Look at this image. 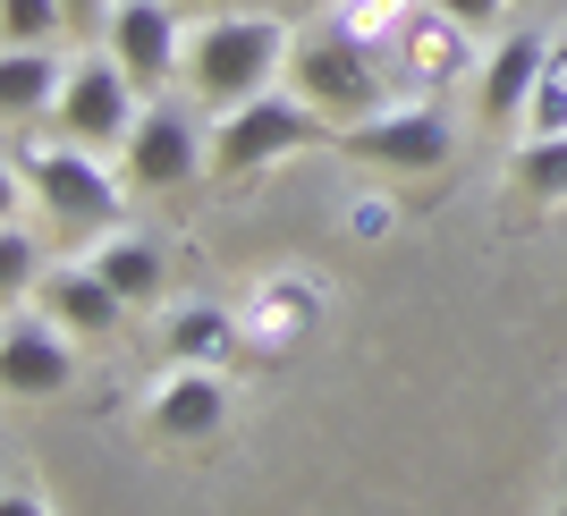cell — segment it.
Masks as SVG:
<instances>
[{
  "label": "cell",
  "instance_id": "cell-10",
  "mask_svg": "<svg viewBox=\"0 0 567 516\" xmlns=\"http://www.w3.org/2000/svg\"><path fill=\"white\" fill-rule=\"evenodd\" d=\"M76 339L60 322H51L34 297L25 306H9V322H0V381H9V399H60L76 381Z\"/></svg>",
  "mask_w": 567,
  "mask_h": 516
},
{
  "label": "cell",
  "instance_id": "cell-18",
  "mask_svg": "<svg viewBox=\"0 0 567 516\" xmlns=\"http://www.w3.org/2000/svg\"><path fill=\"white\" fill-rule=\"evenodd\" d=\"M322 18H331L339 34H355V43H373L381 60H390V51L406 43V25L424 18V0H331Z\"/></svg>",
  "mask_w": 567,
  "mask_h": 516
},
{
  "label": "cell",
  "instance_id": "cell-11",
  "mask_svg": "<svg viewBox=\"0 0 567 516\" xmlns=\"http://www.w3.org/2000/svg\"><path fill=\"white\" fill-rule=\"evenodd\" d=\"M543 69H550V34H534V25H517L508 43L483 51V69H474V111H483V127H525Z\"/></svg>",
  "mask_w": 567,
  "mask_h": 516
},
{
  "label": "cell",
  "instance_id": "cell-2",
  "mask_svg": "<svg viewBox=\"0 0 567 516\" xmlns=\"http://www.w3.org/2000/svg\"><path fill=\"white\" fill-rule=\"evenodd\" d=\"M9 178L34 195V211L51 229H69V237H102L127 211V169H111V153H85L69 136L25 144V127H9Z\"/></svg>",
  "mask_w": 567,
  "mask_h": 516
},
{
  "label": "cell",
  "instance_id": "cell-13",
  "mask_svg": "<svg viewBox=\"0 0 567 516\" xmlns=\"http://www.w3.org/2000/svg\"><path fill=\"white\" fill-rule=\"evenodd\" d=\"M313 313H322V280H306V271H271V280H255L237 297V330H246V348H262V355L297 348L313 330Z\"/></svg>",
  "mask_w": 567,
  "mask_h": 516
},
{
  "label": "cell",
  "instance_id": "cell-26",
  "mask_svg": "<svg viewBox=\"0 0 567 516\" xmlns=\"http://www.w3.org/2000/svg\"><path fill=\"white\" fill-rule=\"evenodd\" d=\"M0 516H51V508L25 492V483H9V492H0Z\"/></svg>",
  "mask_w": 567,
  "mask_h": 516
},
{
  "label": "cell",
  "instance_id": "cell-23",
  "mask_svg": "<svg viewBox=\"0 0 567 516\" xmlns=\"http://www.w3.org/2000/svg\"><path fill=\"white\" fill-rule=\"evenodd\" d=\"M399 229V204L390 195H355L348 204V237H364V246H381V237Z\"/></svg>",
  "mask_w": 567,
  "mask_h": 516
},
{
  "label": "cell",
  "instance_id": "cell-25",
  "mask_svg": "<svg viewBox=\"0 0 567 516\" xmlns=\"http://www.w3.org/2000/svg\"><path fill=\"white\" fill-rule=\"evenodd\" d=\"M432 9H450V18L474 25V34H492V25L508 18V0H432Z\"/></svg>",
  "mask_w": 567,
  "mask_h": 516
},
{
  "label": "cell",
  "instance_id": "cell-22",
  "mask_svg": "<svg viewBox=\"0 0 567 516\" xmlns=\"http://www.w3.org/2000/svg\"><path fill=\"white\" fill-rule=\"evenodd\" d=\"M0 43H69L60 0H0Z\"/></svg>",
  "mask_w": 567,
  "mask_h": 516
},
{
  "label": "cell",
  "instance_id": "cell-15",
  "mask_svg": "<svg viewBox=\"0 0 567 516\" xmlns=\"http://www.w3.org/2000/svg\"><path fill=\"white\" fill-rule=\"evenodd\" d=\"M69 43H0V118L9 127H34V118L60 111V85H69Z\"/></svg>",
  "mask_w": 567,
  "mask_h": 516
},
{
  "label": "cell",
  "instance_id": "cell-4",
  "mask_svg": "<svg viewBox=\"0 0 567 516\" xmlns=\"http://www.w3.org/2000/svg\"><path fill=\"white\" fill-rule=\"evenodd\" d=\"M322 136H339V127L297 85H271V94L237 102V111H213V178H262L271 162H297Z\"/></svg>",
  "mask_w": 567,
  "mask_h": 516
},
{
  "label": "cell",
  "instance_id": "cell-28",
  "mask_svg": "<svg viewBox=\"0 0 567 516\" xmlns=\"http://www.w3.org/2000/svg\"><path fill=\"white\" fill-rule=\"evenodd\" d=\"M306 9H331V0H306Z\"/></svg>",
  "mask_w": 567,
  "mask_h": 516
},
{
  "label": "cell",
  "instance_id": "cell-21",
  "mask_svg": "<svg viewBox=\"0 0 567 516\" xmlns=\"http://www.w3.org/2000/svg\"><path fill=\"white\" fill-rule=\"evenodd\" d=\"M517 136H567V34H550V69L534 85V111H525Z\"/></svg>",
  "mask_w": 567,
  "mask_h": 516
},
{
  "label": "cell",
  "instance_id": "cell-27",
  "mask_svg": "<svg viewBox=\"0 0 567 516\" xmlns=\"http://www.w3.org/2000/svg\"><path fill=\"white\" fill-rule=\"evenodd\" d=\"M187 9H204V18H220V9H255V0H187Z\"/></svg>",
  "mask_w": 567,
  "mask_h": 516
},
{
  "label": "cell",
  "instance_id": "cell-17",
  "mask_svg": "<svg viewBox=\"0 0 567 516\" xmlns=\"http://www.w3.org/2000/svg\"><path fill=\"white\" fill-rule=\"evenodd\" d=\"M85 262H94V271L118 288V297H127V306H162V288H169L162 246H153V237H136V229H102Z\"/></svg>",
  "mask_w": 567,
  "mask_h": 516
},
{
  "label": "cell",
  "instance_id": "cell-5",
  "mask_svg": "<svg viewBox=\"0 0 567 516\" xmlns=\"http://www.w3.org/2000/svg\"><path fill=\"white\" fill-rule=\"evenodd\" d=\"M144 102H153V94L111 60V43H94V51H76V60H69L51 136H69V144H85V153H111V162H118L127 136H136V118H144Z\"/></svg>",
  "mask_w": 567,
  "mask_h": 516
},
{
  "label": "cell",
  "instance_id": "cell-14",
  "mask_svg": "<svg viewBox=\"0 0 567 516\" xmlns=\"http://www.w3.org/2000/svg\"><path fill=\"white\" fill-rule=\"evenodd\" d=\"M34 306L69 330V339H111V330L136 313V306H127V297H118V288L94 271V262H51L43 288H34Z\"/></svg>",
  "mask_w": 567,
  "mask_h": 516
},
{
  "label": "cell",
  "instance_id": "cell-20",
  "mask_svg": "<svg viewBox=\"0 0 567 516\" xmlns=\"http://www.w3.org/2000/svg\"><path fill=\"white\" fill-rule=\"evenodd\" d=\"M517 178L534 204H567V136H525L517 144Z\"/></svg>",
  "mask_w": 567,
  "mask_h": 516
},
{
  "label": "cell",
  "instance_id": "cell-19",
  "mask_svg": "<svg viewBox=\"0 0 567 516\" xmlns=\"http://www.w3.org/2000/svg\"><path fill=\"white\" fill-rule=\"evenodd\" d=\"M43 246H34V229H25L18 211H9V220H0V288H9V306H25V297H34V288H43Z\"/></svg>",
  "mask_w": 567,
  "mask_h": 516
},
{
  "label": "cell",
  "instance_id": "cell-12",
  "mask_svg": "<svg viewBox=\"0 0 567 516\" xmlns=\"http://www.w3.org/2000/svg\"><path fill=\"white\" fill-rule=\"evenodd\" d=\"M144 423H153L162 441H213L220 423H229V381H220V364H162L153 399H144Z\"/></svg>",
  "mask_w": 567,
  "mask_h": 516
},
{
  "label": "cell",
  "instance_id": "cell-7",
  "mask_svg": "<svg viewBox=\"0 0 567 516\" xmlns=\"http://www.w3.org/2000/svg\"><path fill=\"white\" fill-rule=\"evenodd\" d=\"M187 0H111V25H102V43L127 76H136L144 94H178V76H187Z\"/></svg>",
  "mask_w": 567,
  "mask_h": 516
},
{
  "label": "cell",
  "instance_id": "cell-24",
  "mask_svg": "<svg viewBox=\"0 0 567 516\" xmlns=\"http://www.w3.org/2000/svg\"><path fill=\"white\" fill-rule=\"evenodd\" d=\"M69 9V43H102V25H111V0H60Z\"/></svg>",
  "mask_w": 567,
  "mask_h": 516
},
{
  "label": "cell",
  "instance_id": "cell-8",
  "mask_svg": "<svg viewBox=\"0 0 567 516\" xmlns=\"http://www.w3.org/2000/svg\"><path fill=\"white\" fill-rule=\"evenodd\" d=\"M339 144H348L355 162H373V169H450V162H457V118L441 111V102L399 94L381 118L348 127Z\"/></svg>",
  "mask_w": 567,
  "mask_h": 516
},
{
  "label": "cell",
  "instance_id": "cell-1",
  "mask_svg": "<svg viewBox=\"0 0 567 516\" xmlns=\"http://www.w3.org/2000/svg\"><path fill=\"white\" fill-rule=\"evenodd\" d=\"M288 51H297V25L271 18V9H220V18H195L178 94H195L204 111H237V102L288 85Z\"/></svg>",
  "mask_w": 567,
  "mask_h": 516
},
{
  "label": "cell",
  "instance_id": "cell-16",
  "mask_svg": "<svg viewBox=\"0 0 567 516\" xmlns=\"http://www.w3.org/2000/svg\"><path fill=\"white\" fill-rule=\"evenodd\" d=\"M237 348H246V330H237V306H220V297H187L162 313V364H229Z\"/></svg>",
  "mask_w": 567,
  "mask_h": 516
},
{
  "label": "cell",
  "instance_id": "cell-9",
  "mask_svg": "<svg viewBox=\"0 0 567 516\" xmlns=\"http://www.w3.org/2000/svg\"><path fill=\"white\" fill-rule=\"evenodd\" d=\"M483 69V43H474V25H457L450 9H432L424 0V18L406 25V43L390 51V85L415 102H441L450 85H466V76Z\"/></svg>",
  "mask_w": 567,
  "mask_h": 516
},
{
  "label": "cell",
  "instance_id": "cell-6",
  "mask_svg": "<svg viewBox=\"0 0 567 516\" xmlns=\"http://www.w3.org/2000/svg\"><path fill=\"white\" fill-rule=\"evenodd\" d=\"M118 169H127V187H144V195L195 187V178L213 169V111L195 94H153L144 118H136V136H127V153H118Z\"/></svg>",
  "mask_w": 567,
  "mask_h": 516
},
{
  "label": "cell",
  "instance_id": "cell-3",
  "mask_svg": "<svg viewBox=\"0 0 567 516\" xmlns=\"http://www.w3.org/2000/svg\"><path fill=\"white\" fill-rule=\"evenodd\" d=\"M288 85H297L313 111L331 118L339 136H348V127H364V118H381L390 102H399V85H390V60H381L373 43L339 34L331 18H306V25H297V51H288Z\"/></svg>",
  "mask_w": 567,
  "mask_h": 516
},
{
  "label": "cell",
  "instance_id": "cell-29",
  "mask_svg": "<svg viewBox=\"0 0 567 516\" xmlns=\"http://www.w3.org/2000/svg\"><path fill=\"white\" fill-rule=\"evenodd\" d=\"M550 516H567V499H559V508H550Z\"/></svg>",
  "mask_w": 567,
  "mask_h": 516
}]
</instances>
